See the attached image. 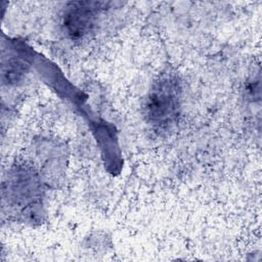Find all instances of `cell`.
<instances>
[{
  "label": "cell",
  "instance_id": "obj_1",
  "mask_svg": "<svg viewBox=\"0 0 262 262\" xmlns=\"http://www.w3.org/2000/svg\"><path fill=\"white\" fill-rule=\"evenodd\" d=\"M144 110L146 120L155 128L164 130L172 126L180 110V85L175 77L165 75L155 82Z\"/></svg>",
  "mask_w": 262,
  "mask_h": 262
},
{
  "label": "cell",
  "instance_id": "obj_2",
  "mask_svg": "<svg viewBox=\"0 0 262 262\" xmlns=\"http://www.w3.org/2000/svg\"><path fill=\"white\" fill-rule=\"evenodd\" d=\"M100 4L97 2H76L69 7L70 9L64 15L63 26L72 38H81L91 31L100 10Z\"/></svg>",
  "mask_w": 262,
  "mask_h": 262
}]
</instances>
